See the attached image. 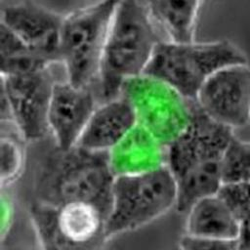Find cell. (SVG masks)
<instances>
[{"label": "cell", "mask_w": 250, "mask_h": 250, "mask_svg": "<svg viewBox=\"0 0 250 250\" xmlns=\"http://www.w3.org/2000/svg\"><path fill=\"white\" fill-rule=\"evenodd\" d=\"M233 131L208 117L197 105L187 130L168 146L167 166L178 190L176 210L186 213L201 197L222 186L220 160Z\"/></svg>", "instance_id": "1"}, {"label": "cell", "mask_w": 250, "mask_h": 250, "mask_svg": "<svg viewBox=\"0 0 250 250\" xmlns=\"http://www.w3.org/2000/svg\"><path fill=\"white\" fill-rule=\"evenodd\" d=\"M162 39L141 0H121L104 44L100 70L104 102L120 95L131 78L144 74L155 47Z\"/></svg>", "instance_id": "2"}, {"label": "cell", "mask_w": 250, "mask_h": 250, "mask_svg": "<svg viewBox=\"0 0 250 250\" xmlns=\"http://www.w3.org/2000/svg\"><path fill=\"white\" fill-rule=\"evenodd\" d=\"M247 63L239 48L227 40L177 43L161 40L144 72L194 100L204 81L229 65Z\"/></svg>", "instance_id": "3"}, {"label": "cell", "mask_w": 250, "mask_h": 250, "mask_svg": "<svg viewBox=\"0 0 250 250\" xmlns=\"http://www.w3.org/2000/svg\"><path fill=\"white\" fill-rule=\"evenodd\" d=\"M178 190L168 166L135 174L115 176L106 218L107 238L138 229L176 209Z\"/></svg>", "instance_id": "4"}, {"label": "cell", "mask_w": 250, "mask_h": 250, "mask_svg": "<svg viewBox=\"0 0 250 250\" xmlns=\"http://www.w3.org/2000/svg\"><path fill=\"white\" fill-rule=\"evenodd\" d=\"M58 149L59 154L51 159L43 178L47 196L40 202L60 205L87 201L99 205L108 215L114 176L108 165L107 152H93L78 146Z\"/></svg>", "instance_id": "5"}, {"label": "cell", "mask_w": 250, "mask_h": 250, "mask_svg": "<svg viewBox=\"0 0 250 250\" xmlns=\"http://www.w3.org/2000/svg\"><path fill=\"white\" fill-rule=\"evenodd\" d=\"M121 0H99L64 15L61 32V63L66 80L89 87L99 77L101 60L116 8Z\"/></svg>", "instance_id": "6"}, {"label": "cell", "mask_w": 250, "mask_h": 250, "mask_svg": "<svg viewBox=\"0 0 250 250\" xmlns=\"http://www.w3.org/2000/svg\"><path fill=\"white\" fill-rule=\"evenodd\" d=\"M106 218L103 208L87 201L39 202L31 208L42 250H102L108 239Z\"/></svg>", "instance_id": "7"}, {"label": "cell", "mask_w": 250, "mask_h": 250, "mask_svg": "<svg viewBox=\"0 0 250 250\" xmlns=\"http://www.w3.org/2000/svg\"><path fill=\"white\" fill-rule=\"evenodd\" d=\"M119 96L131 104L137 124L166 146L187 130L197 110L194 100L146 74L126 81Z\"/></svg>", "instance_id": "8"}, {"label": "cell", "mask_w": 250, "mask_h": 250, "mask_svg": "<svg viewBox=\"0 0 250 250\" xmlns=\"http://www.w3.org/2000/svg\"><path fill=\"white\" fill-rule=\"evenodd\" d=\"M55 79L50 67L20 75H1V120L13 122L26 141L47 132L48 111Z\"/></svg>", "instance_id": "9"}, {"label": "cell", "mask_w": 250, "mask_h": 250, "mask_svg": "<svg viewBox=\"0 0 250 250\" xmlns=\"http://www.w3.org/2000/svg\"><path fill=\"white\" fill-rule=\"evenodd\" d=\"M195 102L211 119L232 130L250 123V66L238 63L210 75L198 91Z\"/></svg>", "instance_id": "10"}, {"label": "cell", "mask_w": 250, "mask_h": 250, "mask_svg": "<svg viewBox=\"0 0 250 250\" xmlns=\"http://www.w3.org/2000/svg\"><path fill=\"white\" fill-rule=\"evenodd\" d=\"M64 15L32 1L2 9L1 22L29 49L52 64L61 62V32Z\"/></svg>", "instance_id": "11"}, {"label": "cell", "mask_w": 250, "mask_h": 250, "mask_svg": "<svg viewBox=\"0 0 250 250\" xmlns=\"http://www.w3.org/2000/svg\"><path fill=\"white\" fill-rule=\"evenodd\" d=\"M98 106L89 87H79L67 80L56 81L48 111V127L60 149L76 146L90 117Z\"/></svg>", "instance_id": "12"}, {"label": "cell", "mask_w": 250, "mask_h": 250, "mask_svg": "<svg viewBox=\"0 0 250 250\" xmlns=\"http://www.w3.org/2000/svg\"><path fill=\"white\" fill-rule=\"evenodd\" d=\"M136 125L135 112L124 97L104 101L96 107L76 146L93 152H108Z\"/></svg>", "instance_id": "13"}, {"label": "cell", "mask_w": 250, "mask_h": 250, "mask_svg": "<svg viewBox=\"0 0 250 250\" xmlns=\"http://www.w3.org/2000/svg\"><path fill=\"white\" fill-rule=\"evenodd\" d=\"M168 146L137 124L107 152L113 176L135 175L167 165Z\"/></svg>", "instance_id": "14"}, {"label": "cell", "mask_w": 250, "mask_h": 250, "mask_svg": "<svg viewBox=\"0 0 250 250\" xmlns=\"http://www.w3.org/2000/svg\"><path fill=\"white\" fill-rule=\"evenodd\" d=\"M185 215V233L203 237L238 238L240 221L218 193L199 198Z\"/></svg>", "instance_id": "15"}, {"label": "cell", "mask_w": 250, "mask_h": 250, "mask_svg": "<svg viewBox=\"0 0 250 250\" xmlns=\"http://www.w3.org/2000/svg\"><path fill=\"white\" fill-rule=\"evenodd\" d=\"M203 0H146L147 13L166 40L177 43L195 41V27Z\"/></svg>", "instance_id": "16"}, {"label": "cell", "mask_w": 250, "mask_h": 250, "mask_svg": "<svg viewBox=\"0 0 250 250\" xmlns=\"http://www.w3.org/2000/svg\"><path fill=\"white\" fill-rule=\"evenodd\" d=\"M1 75H20L46 69L52 63L29 49L11 29L0 23Z\"/></svg>", "instance_id": "17"}, {"label": "cell", "mask_w": 250, "mask_h": 250, "mask_svg": "<svg viewBox=\"0 0 250 250\" xmlns=\"http://www.w3.org/2000/svg\"><path fill=\"white\" fill-rule=\"evenodd\" d=\"M223 184L250 181V140L231 137L220 160Z\"/></svg>", "instance_id": "18"}, {"label": "cell", "mask_w": 250, "mask_h": 250, "mask_svg": "<svg viewBox=\"0 0 250 250\" xmlns=\"http://www.w3.org/2000/svg\"><path fill=\"white\" fill-rule=\"evenodd\" d=\"M24 162L22 146L12 136L1 138V183L2 188L9 187L20 176Z\"/></svg>", "instance_id": "19"}, {"label": "cell", "mask_w": 250, "mask_h": 250, "mask_svg": "<svg viewBox=\"0 0 250 250\" xmlns=\"http://www.w3.org/2000/svg\"><path fill=\"white\" fill-rule=\"evenodd\" d=\"M240 219L250 213V181L223 184L217 192Z\"/></svg>", "instance_id": "20"}, {"label": "cell", "mask_w": 250, "mask_h": 250, "mask_svg": "<svg viewBox=\"0 0 250 250\" xmlns=\"http://www.w3.org/2000/svg\"><path fill=\"white\" fill-rule=\"evenodd\" d=\"M179 250H241L238 238H214L184 233L178 244Z\"/></svg>", "instance_id": "21"}, {"label": "cell", "mask_w": 250, "mask_h": 250, "mask_svg": "<svg viewBox=\"0 0 250 250\" xmlns=\"http://www.w3.org/2000/svg\"><path fill=\"white\" fill-rule=\"evenodd\" d=\"M1 206H2V218H1V237L5 239L14 224L15 219V205L13 198L9 193L2 192L1 195Z\"/></svg>", "instance_id": "22"}, {"label": "cell", "mask_w": 250, "mask_h": 250, "mask_svg": "<svg viewBox=\"0 0 250 250\" xmlns=\"http://www.w3.org/2000/svg\"><path fill=\"white\" fill-rule=\"evenodd\" d=\"M238 241L241 250H250V213L240 219Z\"/></svg>", "instance_id": "23"}]
</instances>
